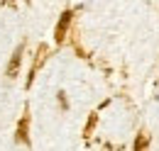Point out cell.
<instances>
[{"label": "cell", "instance_id": "obj_1", "mask_svg": "<svg viewBox=\"0 0 159 151\" xmlns=\"http://www.w3.org/2000/svg\"><path fill=\"white\" fill-rule=\"evenodd\" d=\"M71 19H74V12H71V10H66V12L61 15L59 24H57V29H54V39H57L59 44L66 39V32H69V27H71Z\"/></svg>", "mask_w": 159, "mask_h": 151}, {"label": "cell", "instance_id": "obj_2", "mask_svg": "<svg viewBox=\"0 0 159 151\" xmlns=\"http://www.w3.org/2000/svg\"><path fill=\"white\" fill-rule=\"evenodd\" d=\"M22 54H25V46H17L15 49V54H12V58H10V63H7V78H15L17 76V71H20V63H22Z\"/></svg>", "mask_w": 159, "mask_h": 151}, {"label": "cell", "instance_id": "obj_3", "mask_svg": "<svg viewBox=\"0 0 159 151\" xmlns=\"http://www.w3.org/2000/svg\"><path fill=\"white\" fill-rule=\"evenodd\" d=\"M27 124H30V117H27V114H25V117H22L20 119V124H17V141H27Z\"/></svg>", "mask_w": 159, "mask_h": 151}, {"label": "cell", "instance_id": "obj_4", "mask_svg": "<svg viewBox=\"0 0 159 151\" xmlns=\"http://www.w3.org/2000/svg\"><path fill=\"white\" fill-rule=\"evenodd\" d=\"M59 105L64 107V110L69 107V102H66V93H59Z\"/></svg>", "mask_w": 159, "mask_h": 151}]
</instances>
